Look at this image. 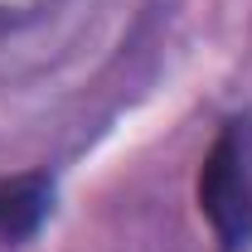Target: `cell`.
I'll return each instance as SVG.
<instances>
[{
  "instance_id": "cell-1",
  "label": "cell",
  "mask_w": 252,
  "mask_h": 252,
  "mask_svg": "<svg viewBox=\"0 0 252 252\" xmlns=\"http://www.w3.org/2000/svg\"><path fill=\"white\" fill-rule=\"evenodd\" d=\"M199 209L223 252L252 243V122H228L199 170Z\"/></svg>"
},
{
  "instance_id": "cell-2",
  "label": "cell",
  "mask_w": 252,
  "mask_h": 252,
  "mask_svg": "<svg viewBox=\"0 0 252 252\" xmlns=\"http://www.w3.org/2000/svg\"><path fill=\"white\" fill-rule=\"evenodd\" d=\"M54 209V180L49 175H10L0 180V238L25 243Z\"/></svg>"
}]
</instances>
